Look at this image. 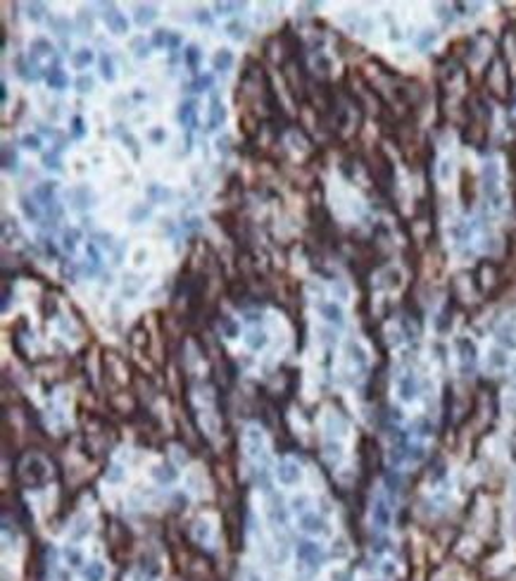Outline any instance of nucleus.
Masks as SVG:
<instances>
[{
  "label": "nucleus",
  "instance_id": "obj_28",
  "mask_svg": "<svg viewBox=\"0 0 516 581\" xmlns=\"http://www.w3.org/2000/svg\"><path fill=\"white\" fill-rule=\"evenodd\" d=\"M45 10H48L45 3H29V5H26V15H29V19H33V22H41L43 15H45Z\"/></svg>",
  "mask_w": 516,
  "mask_h": 581
},
{
  "label": "nucleus",
  "instance_id": "obj_37",
  "mask_svg": "<svg viewBox=\"0 0 516 581\" xmlns=\"http://www.w3.org/2000/svg\"><path fill=\"white\" fill-rule=\"evenodd\" d=\"M169 36H171V31H169V29H155V34H152V41H150V45H155V48H162V45H166V43H169Z\"/></svg>",
  "mask_w": 516,
  "mask_h": 581
},
{
  "label": "nucleus",
  "instance_id": "obj_22",
  "mask_svg": "<svg viewBox=\"0 0 516 581\" xmlns=\"http://www.w3.org/2000/svg\"><path fill=\"white\" fill-rule=\"evenodd\" d=\"M374 522L381 526V529H385L388 524H390V510L385 507V503L383 500H378L374 507Z\"/></svg>",
  "mask_w": 516,
  "mask_h": 581
},
{
  "label": "nucleus",
  "instance_id": "obj_31",
  "mask_svg": "<svg viewBox=\"0 0 516 581\" xmlns=\"http://www.w3.org/2000/svg\"><path fill=\"white\" fill-rule=\"evenodd\" d=\"M248 446L252 448V450H250L252 455H259V453H262V434H259L257 429H250V431H248Z\"/></svg>",
  "mask_w": 516,
  "mask_h": 581
},
{
  "label": "nucleus",
  "instance_id": "obj_39",
  "mask_svg": "<svg viewBox=\"0 0 516 581\" xmlns=\"http://www.w3.org/2000/svg\"><path fill=\"white\" fill-rule=\"evenodd\" d=\"M81 236V231L79 229H69V231H65V250H69V253H74L76 250V238Z\"/></svg>",
  "mask_w": 516,
  "mask_h": 581
},
{
  "label": "nucleus",
  "instance_id": "obj_30",
  "mask_svg": "<svg viewBox=\"0 0 516 581\" xmlns=\"http://www.w3.org/2000/svg\"><path fill=\"white\" fill-rule=\"evenodd\" d=\"M43 167L55 169V172H62V160H60V152H58V150L45 152V155H43Z\"/></svg>",
  "mask_w": 516,
  "mask_h": 581
},
{
  "label": "nucleus",
  "instance_id": "obj_13",
  "mask_svg": "<svg viewBox=\"0 0 516 581\" xmlns=\"http://www.w3.org/2000/svg\"><path fill=\"white\" fill-rule=\"evenodd\" d=\"M245 343H248L250 350H262L269 343V336H266V331H262V329H252V331L245 334Z\"/></svg>",
  "mask_w": 516,
  "mask_h": 581
},
{
  "label": "nucleus",
  "instance_id": "obj_36",
  "mask_svg": "<svg viewBox=\"0 0 516 581\" xmlns=\"http://www.w3.org/2000/svg\"><path fill=\"white\" fill-rule=\"evenodd\" d=\"M243 8H245V3H216L214 5L216 15H231V12H238Z\"/></svg>",
  "mask_w": 516,
  "mask_h": 581
},
{
  "label": "nucleus",
  "instance_id": "obj_4",
  "mask_svg": "<svg viewBox=\"0 0 516 581\" xmlns=\"http://www.w3.org/2000/svg\"><path fill=\"white\" fill-rule=\"evenodd\" d=\"M276 477H278V481L285 484V486H295V484L302 479V472H300L298 462H293V460H283V462L278 464V469H276Z\"/></svg>",
  "mask_w": 516,
  "mask_h": 581
},
{
  "label": "nucleus",
  "instance_id": "obj_2",
  "mask_svg": "<svg viewBox=\"0 0 516 581\" xmlns=\"http://www.w3.org/2000/svg\"><path fill=\"white\" fill-rule=\"evenodd\" d=\"M67 198L72 200V207H74V210H81V212L95 205V193H93L88 186H74V188H69V191H67Z\"/></svg>",
  "mask_w": 516,
  "mask_h": 581
},
{
  "label": "nucleus",
  "instance_id": "obj_38",
  "mask_svg": "<svg viewBox=\"0 0 516 581\" xmlns=\"http://www.w3.org/2000/svg\"><path fill=\"white\" fill-rule=\"evenodd\" d=\"M65 560L72 567H79V564H83V555H81V550H76V548H72V546H67L65 548Z\"/></svg>",
  "mask_w": 516,
  "mask_h": 581
},
{
  "label": "nucleus",
  "instance_id": "obj_46",
  "mask_svg": "<svg viewBox=\"0 0 516 581\" xmlns=\"http://www.w3.org/2000/svg\"><path fill=\"white\" fill-rule=\"evenodd\" d=\"M307 503H309V498H307V496H298V498H293V510H295V512H302Z\"/></svg>",
  "mask_w": 516,
  "mask_h": 581
},
{
  "label": "nucleus",
  "instance_id": "obj_26",
  "mask_svg": "<svg viewBox=\"0 0 516 581\" xmlns=\"http://www.w3.org/2000/svg\"><path fill=\"white\" fill-rule=\"evenodd\" d=\"M150 217V205H136L131 212H129V222L131 224H141V222H145V219Z\"/></svg>",
  "mask_w": 516,
  "mask_h": 581
},
{
  "label": "nucleus",
  "instance_id": "obj_43",
  "mask_svg": "<svg viewBox=\"0 0 516 581\" xmlns=\"http://www.w3.org/2000/svg\"><path fill=\"white\" fill-rule=\"evenodd\" d=\"M93 241H98V245H102V248H107V250H112V236L109 234H105V231H95L93 234Z\"/></svg>",
  "mask_w": 516,
  "mask_h": 581
},
{
  "label": "nucleus",
  "instance_id": "obj_40",
  "mask_svg": "<svg viewBox=\"0 0 516 581\" xmlns=\"http://www.w3.org/2000/svg\"><path fill=\"white\" fill-rule=\"evenodd\" d=\"M399 391H402V398H405V400H412V398L416 396V384H414V379H412V377H407V379L402 381Z\"/></svg>",
  "mask_w": 516,
  "mask_h": 581
},
{
  "label": "nucleus",
  "instance_id": "obj_34",
  "mask_svg": "<svg viewBox=\"0 0 516 581\" xmlns=\"http://www.w3.org/2000/svg\"><path fill=\"white\" fill-rule=\"evenodd\" d=\"M3 169H8V172L10 169H12V172L17 169V152L10 150V145L3 148Z\"/></svg>",
  "mask_w": 516,
  "mask_h": 581
},
{
  "label": "nucleus",
  "instance_id": "obj_33",
  "mask_svg": "<svg viewBox=\"0 0 516 581\" xmlns=\"http://www.w3.org/2000/svg\"><path fill=\"white\" fill-rule=\"evenodd\" d=\"M74 86H76V91L81 93V95H86V93H91V91H93V86H95V81H93V76L81 74V76H79V79L74 81Z\"/></svg>",
  "mask_w": 516,
  "mask_h": 581
},
{
  "label": "nucleus",
  "instance_id": "obj_1",
  "mask_svg": "<svg viewBox=\"0 0 516 581\" xmlns=\"http://www.w3.org/2000/svg\"><path fill=\"white\" fill-rule=\"evenodd\" d=\"M102 19L107 22V26H109V31L112 34H117V36H122V34H126L129 31V19L119 12V10L114 8V3H102Z\"/></svg>",
  "mask_w": 516,
  "mask_h": 581
},
{
  "label": "nucleus",
  "instance_id": "obj_18",
  "mask_svg": "<svg viewBox=\"0 0 516 581\" xmlns=\"http://www.w3.org/2000/svg\"><path fill=\"white\" fill-rule=\"evenodd\" d=\"M145 193H148V198L152 202H169L171 200V191H169V188H162L159 184H148Z\"/></svg>",
  "mask_w": 516,
  "mask_h": 581
},
{
  "label": "nucleus",
  "instance_id": "obj_41",
  "mask_svg": "<svg viewBox=\"0 0 516 581\" xmlns=\"http://www.w3.org/2000/svg\"><path fill=\"white\" fill-rule=\"evenodd\" d=\"M22 145H24L26 150L36 152V150H41V138H38L36 134H24V136H22Z\"/></svg>",
  "mask_w": 516,
  "mask_h": 581
},
{
  "label": "nucleus",
  "instance_id": "obj_3",
  "mask_svg": "<svg viewBox=\"0 0 516 581\" xmlns=\"http://www.w3.org/2000/svg\"><path fill=\"white\" fill-rule=\"evenodd\" d=\"M298 557L302 560V562L316 567V564L324 562V550H321V546H316V543H312V541H300V543H298Z\"/></svg>",
  "mask_w": 516,
  "mask_h": 581
},
{
  "label": "nucleus",
  "instance_id": "obj_29",
  "mask_svg": "<svg viewBox=\"0 0 516 581\" xmlns=\"http://www.w3.org/2000/svg\"><path fill=\"white\" fill-rule=\"evenodd\" d=\"M126 281H124V295L126 298H133V295L138 293L141 291V286H143V281H136V274H129V277H124Z\"/></svg>",
  "mask_w": 516,
  "mask_h": 581
},
{
  "label": "nucleus",
  "instance_id": "obj_35",
  "mask_svg": "<svg viewBox=\"0 0 516 581\" xmlns=\"http://www.w3.org/2000/svg\"><path fill=\"white\" fill-rule=\"evenodd\" d=\"M69 134L74 136V138H83L86 136V122H83V117H72V127H69Z\"/></svg>",
  "mask_w": 516,
  "mask_h": 581
},
{
  "label": "nucleus",
  "instance_id": "obj_49",
  "mask_svg": "<svg viewBox=\"0 0 516 581\" xmlns=\"http://www.w3.org/2000/svg\"><path fill=\"white\" fill-rule=\"evenodd\" d=\"M331 581H352V576H350L348 572H342V569H335V572L331 574Z\"/></svg>",
  "mask_w": 516,
  "mask_h": 581
},
{
  "label": "nucleus",
  "instance_id": "obj_11",
  "mask_svg": "<svg viewBox=\"0 0 516 581\" xmlns=\"http://www.w3.org/2000/svg\"><path fill=\"white\" fill-rule=\"evenodd\" d=\"M212 67H214L216 72H228V69L233 67V52L228 50V48H219V50L214 52V58H212Z\"/></svg>",
  "mask_w": 516,
  "mask_h": 581
},
{
  "label": "nucleus",
  "instance_id": "obj_52",
  "mask_svg": "<svg viewBox=\"0 0 516 581\" xmlns=\"http://www.w3.org/2000/svg\"><path fill=\"white\" fill-rule=\"evenodd\" d=\"M136 55H138V58H148V55H150V45H143V48L136 52Z\"/></svg>",
  "mask_w": 516,
  "mask_h": 581
},
{
  "label": "nucleus",
  "instance_id": "obj_25",
  "mask_svg": "<svg viewBox=\"0 0 516 581\" xmlns=\"http://www.w3.org/2000/svg\"><path fill=\"white\" fill-rule=\"evenodd\" d=\"M321 314H324V317L331 322V324H338V327L342 324V310H340V307H338L335 303L324 305V307H321Z\"/></svg>",
  "mask_w": 516,
  "mask_h": 581
},
{
  "label": "nucleus",
  "instance_id": "obj_44",
  "mask_svg": "<svg viewBox=\"0 0 516 581\" xmlns=\"http://www.w3.org/2000/svg\"><path fill=\"white\" fill-rule=\"evenodd\" d=\"M122 479H124V469H122L119 464H112V467H109V472H107V481H109V484H119Z\"/></svg>",
  "mask_w": 516,
  "mask_h": 581
},
{
  "label": "nucleus",
  "instance_id": "obj_21",
  "mask_svg": "<svg viewBox=\"0 0 516 581\" xmlns=\"http://www.w3.org/2000/svg\"><path fill=\"white\" fill-rule=\"evenodd\" d=\"M19 205H22L26 219H31V222H41V210L36 207V202L31 200V195H22V198H19Z\"/></svg>",
  "mask_w": 516,
  "mask_h": 581
},
{
  "label": "nucleus",
  "instance_id": "obj_32",
  "mask_svg": "<svg viewBox=\"0 0 516 581\" xmlns=\"http://www.w3.org/2000/svg\"><path fill=\"white\" fill-rule=\"evenodd\" d=\"M50 26H52L60 36H67V34H69V29H72L74 24H72L69 19H65V17H52V19H50Z\"/></svg>",
  "mask_w": 516,
  "mask_h": 581
},
{
  "label": "nucleus",
  "instance_id": "obj_53",
  "mask_svg": "<svg viewBox=\"0 0 516 581\" xmlns=\"http://www.w3.org/2000/svg\"><path fill=\"white\" fill-rule=\"evenodd\" d=\"M250 581H262V579H259L257 574H250Z\"/></svg>",
  "mask_w": 516,
  "mask_h": 581
},
{
  "label": "nucleus",
  "instance_id": "obj_23",
  "mask_svg": "<svg viewBox=\"0 0 516 581\" xmlns=\"http://www.w3.org/2000/svg\"><path fill=\"white\" fill-rule=\"evenodd\" d=\"M226 31H228V36H231L233 41H245V38H248V26L243 24V22H238V19L228 22V24H226Z\"/></svg>",
  "mask_w": 516,
  "mask_h": 581
},
{
  "label": "nucleus",
  "instance_id": "obj_10",
  "mask_svg": "<svg viewBox=\"0 0 516 581\" xmlns=\"http://www.w3.org/2000/svg\"><path fill=\"white\" fill-rule=\"evenodd\" d=\"M226 122V110L221 105V98L219 95H212V115H209V127L207 129H219Z\"/></svg>",
  "mask_w": 516,
  "mask_h": 581
},
{
  "label": "nucleus",
  "instance_id": "obj_17",
  "mask_svg": "<svg viewBox=\"0 0 516 581\" xmlns=\"http://www.w3.org/2000/svg\"><path fill=\"white\" fill-rule=\"evenodd\" d=\"M155 19H157V8L155 5H138L136 8V22H138V26H145L150 22H155Z\"/></svg>",
  "mask_w": 516,
  "mask_h": 581
},
{
  "label": "nucleus",
  "instance_id": "obj_20",
  "mask_svg": "<svg viewBox=\"0 0 516 581\" xmlns=\"http://www.w3.org/2000/svg\"><path fill=\"white\" fill-rule=\"evenodd\" d=\"M214 86V76L212 74H198L188 84V91H195V93H202V91H209Z\"/></svg>",
  "mask_w": 516,
  "mask_h": 581
},
{
  "label": "nucleus",
  "instance_id": "obj_19",
  "mask_svg": "<svg viewBox=\"0 0 516 581\" xmlns=\"http://www.w3.org/2000/svg\"><path fill=\"white\" fill-rule=\"evenodd\" d=\"M152 477H155L159 484H171V481H176L179 472H176L171 464H162V467H155V469H152Z\"/></svg>",
  "mask_w": 516,
  "mask_h": 581
},
{
  "label": "nucleus",
  "instance_id": "obj_15",
  "mask_svg": "<svg viewBox=\"0 0 516 581\" xmlns=\"http://www.w3.org/2000/svg\"><path fill=\"white\" fill-rule=\"evenodd\" d=\"M200 60H202V50H200L198 45H195V43L186 45V50H183V62H186V67L191 69V72H198Z\"/></svg>",
  "mask_w": 516,
  "mask_h": 581
},
{
  "label": "nucleus",
  "instance_id": "obj_48",
  "mask_svg": "<svg viewBox=\"0 0 516 581\" xmlns=\"http://www.w3.org/2000/svg\"><path fill=\"white\" fill-rule=\"evenodd\" d=\"M181 43H183L181 36H179V34H171V36H169V43H166V48H169L171 52H176V50H179V45H181Z\"/></svg>",
  "mask_w": 516,
  "mask_h": 581
},
{
  "label": "nucleus",
  "instance_id": "obj_50",
  "mask_svg": "<svg viewBox=\"0 0 516 581\" xmlns=\"http://www.w3.org/2000/svg\"><path fill=\"white\" fill-rule=\"evenodd\" d=\"M209 536V524L207 522H200L198 524V539L202 541V539H207Z\"/></svg>",
  "mask_w": 516,
  "mask_h": 581
},
{
  "label": "nucleus",
  "instance_id": "obj_8",
  "mask_svg": "<svg viewBox=\"0 0 516 581\" xmlns=\"http://www.w3.org/2000/svg\"><path fill=\"white\" fill-rule=\"evenodd\" d=\"M45 81H48L50 88H55V91H62V88H67V86H69V76L65 74V69L60 67V65H52V69H48V72H45Z\"/></svg>",
  "mask_w": 516,
  "mask_h": 581
},
{
  "label": "nucleus",
  "instance_id": "obj_6",
  "mask_svg": "<svg viewBox=\"0 0 516 581\" xmlns=\"http://www.w3.org/2000/svg\"><path fill=\"white\" fill-rule=\"evenodd\" d=\"M179 122H181L186 129H195L198 127V102L195 100H183L179 105Z\"/></svg>",
  "mask_w": 516,
  "mask_h": 581
},
{
  "label": "nucleus",
  "instance_id": "obj_24",
  "mask_svg": "<svg viewBox=\"0 0 516 581\" xmlns=\"http://www.w3.org/2000/svg\"><path fill=\"white\" fill-rule=\"evenodd\" d=\"M98 62H100V74H102V79H105V81H114L117 74H114V65H112V58L102 52V55L98 58Z\"/></svg>",
  "mask_w": 516,
  "mask_h": 581
},
{
  "label": "nucleus",
  "instance_id": "obj_27",
  "mask_svg": "<svg viewBox=\"0 0 516 581\" xmlns=\"http://www.w3.org/2000/svg\"><path fill=\"white\" fill-rule=\"evenodd\" d=\"M76 26H79V31H81V34H91V31H93V17H91V12L81 10V12L76 15Z\"/></svg>",
  "mask_w": 516,
  "mask_h": 581
},
{
  "label": "nucleus",
  "instance_id": "obj_42",
  "mask_svg": "<svg viewBox=\"0 0 516 581\" xmlns=\"http://www.w3.org/2000/svg\"><path fill=\"white\" fill-rule=\"evenodd\" d=\"M86 255L91 257V262H93V267H100V262H102V255H100V250H98V245L93 243V241H88V245H86Z\"/></svg>",
  "mask_w": 516,
  "mask_h": 581
},
{
  "label": "nucleus",
  "instance_id": "obj_12",
  "mask_svg": "<svg viewBox=\"0 0 516 581\" xmlns=\"http://www.w3.org/2000/svg\"><path fill=\"white\" fill-rule=\"evenodd\" d=\"M105 576H107V569H105V564L102 562H88L86 567H83V581H105Z\"/></svg>",
  "mask_w": 516,
  "mask_h": 581
},
{
  "label": "nucleus",
  "instance_id": "obj_51",
  "mask_svg": "<svg viewBox=\"0 0 516 581\" xmlns=\"http://www.w3.org/2000/svg\"><path fill=\"white\" fill-rule=\"evenodd\" d=\"M143 257H148V253H145V250H138V253H136V265H143V262H145Z\"/></svg>",
  "mask_w": 516,
  "mask_h": 581
},
{
  "label": "nucleus",
  "instance_id": "obj_5",
  "mask_svg": "<svg viewBox=\"0 0 516 581\" xmlns=\"http://www.w3.org/2000/svg\"><path fill=\"white\" fill-rule=\"evenodd\" d=\"M24 474L31 479V484H43L48 479V467L41 457H29L24 464Z\"/></svg>",
  "mask_w": 516,
  "mask_h": 581
},
{
  "label": "nucleus",
  "instance_id": "obj_9",
  "mask_svg": "<svg viewBox=\"0 0 516 581\" xmlns=\"http://www.w3.org/2000/svg\"><path fill=\"white\" fill-rule=\"evenodd\" d=\"M52 45H50V41H45V38H33L31 41V50H29V62L31 65H36L41 58H45V55H52Z\"/></svg>",
  "mask_w": 516,
  "mask_h": 581
},
{
  "label": "nucleus",
  "instance_id": "obj_47",
  "mask_svg": "<svg viewBox=\"0 0 516 581\" xmlns=\"http://www.w3.org/2000/svg\"><path fill=\"white\" fill-rule=\"evenodd\" d=\"M164 138H166L164 129H150V141H152V143H162Z\"/></svg>",
  "mask_w": 516,
  "mask_h": 581
},
{
  "label": "nucleus",
  "instance_id": "obj_14",
  "mask_svg": "<svg viewBox=\"0 0 516 581\" xmlns=\"http://www.w3.org/2000/svg\"><path fill=\"white\" fill-rule=\"evenodd\" d=\"M122 127H124V124H117L114 134H119V136H122V143H124L126 148L131 150V155H133V157H136V160H141V145H138V141L133 138V134H131V131H124V129H122Z\"/></svg>",
  "mask_w": 516,
  "mask_h": 581
},
{
  "label": "nucleus",
  "instance_id": "obj_45",
  "mask_svg": "<svg viewBox=\"0 0 516 581\" xmlns=\"http://www.w3.org/2000/svg\"><path fill=\"white\" fill-rule=\"evenodd\" d=\"M195 19H198V24L207 26V29H209L212 24H214V19H212V15H209L207 10H202V8H200L198 12H195Z\"/></svg>",
  "mask_w": 516,
  "mask_h": 581
},
{
  "label": "nucleus",
  "instance_id": "obj_7",
  "mask_svg": "<svg viewBox=\"0 0 516 581\" xmlns=\"http://www.w3.org/2000/svg\"><path fill=\"white\" fill-rule=\"evenodd\" d=\"M300 526L307 531V534H314V536H326L328 534V524L321 517H316V514H302Z\"/></svg>",
  "mask_w": 516,
  "mask_h": 581
},
{
  "label": "nucleus",
  "instance_id": "obj_16",
  "mask_svg": "<svg viewBox=\"0 0 516 581\" xmlns=\"http://www.w3.org/2000/svg\"><path fill=\"white\" fill-rule=\"evenodd\" d=\"M93 60H95V52H93L91 48H79V50H74V55H72V65H74L76 69H86Z\"/></svg>",
  "mask_w": 516,
  "mask_h": 581
}]
</instances>
